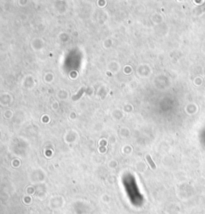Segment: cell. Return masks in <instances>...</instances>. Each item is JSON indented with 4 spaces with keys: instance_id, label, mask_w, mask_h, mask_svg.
<instances>
[{
    "instance_id": "1",
    "label": "cell",
    "mask_w": 205,
    "mask_h": 214,
    "mask_svg": "<svg viewBox=\"0 0 205 214\" xmlns=\"http://www.w3.org/2000/svg\"><path fill=\"white\" fill-rule=\"evenodd\" d=\"M147 160H148V162H149V164H150V165L152 166V168H155V165H154V163H153V161L151 160V159H150V156H147Z\"/></svg>"
}]
</instances>
